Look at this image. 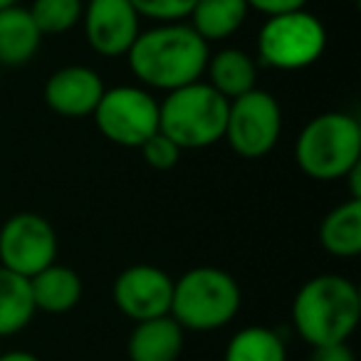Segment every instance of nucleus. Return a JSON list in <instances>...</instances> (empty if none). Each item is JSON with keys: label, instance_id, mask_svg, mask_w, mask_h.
<instances>
[{"label": "nucleus", "instance_id": "1", "mask_svg": "<svg viewBox=\"0 0 361 361\" xmlns=\"http://www.w3.org/2000/svg\"><path fill=\"white\" fill-rule=\"evenodd\" d=\"M211 45L188 23H156L126 52L131 75L144 90L173 92L203 80Z\"/></svg>", "mask_w": 361, "mask_h": 361}, {"label": "nucleus", "instance_id": "2", "mask_svg": "<svg viewBox=\"0 0 361 361\" xmlns=\"http://www.w3.org/2000/svg\"><path fill=\"white\" fill-rule=\"evenodd\" d=\"M290 314L295 331L312 349L344 344L359 326L361 295L351 280L326 272L297 290Z\"/></svg>", "mask_w": 361, "mask_h": 361}, {"label": "nucleus", "instance_id": "3", "mask_svg": "<svg viewBox=\"0 0 361 361\" xmlns=\"http://www.w3.org/2000/svg\"><path fill=\"white\" fill-rule=\"evenodd\" d=\"M295 161L312 180L334 183L361 166V124L344 111H324L305 124L295 141Z\"/></svg>", "mask_w": 361, "mask_h": 361}, {"label": "nucleus", "instance_id": "4", "mask_svg": "<svg viewBox=\"0 0 361 361\" xmlns=\"http://www.w3.org/2000/svg\"><path fill=\"white\" fill-rule=\"evenodd\" d=\"M243 305V292L231 272L201 265L173 280L171 312L183 331H216L231 324Z\"/></svg>", "mask_w": 361, "mask_h": 361}, {"label": "nucleus", "instance_id": "5", "mask_svg": "<svg viewBox=\"0 0 361 361\" xmlns=\"http://www.w3.org/2000/svg\"><path fill=\"white\" fill-rule=\"evenodd\" d=\"M228 104L208 82L173 90L159 102V131L183 151L208 149L223 141L228 121Z\"/></svg>", "mask_w": 361, "mask_h": 361}, {"label": "nucleus", "instance_id": "6", "mask_svg": "<svg viewBox=\"0 0 361 361\" xmlns=\"http://www.w3.org/2000/svg\"><path fill=\"white\" fill-rule=\"evenodd\" d=\"M324 50L326 27L307 8L267 18L257 32V65L270 70H307L324 55Z\"/></svg>", "mask_w": 361, "mask_h": 361}, {"label": "nucleus", "instance_id": "7", "mask_svg": "<svg viewBox=\"0 0 361 361\" xmlns=\"http://www.w3.org/2000/svg\"><path fill=\"white\" fill-rule=\"evenodd\" d=\"M92 119L106 141L139 149L159 131V99L141 85L109 87L102 94Z\"/></svg>", "mask_w": 361, "mask_h": 361}, {"label": "nucleus", "instance_id": "8", "mask_svg": "<svg viewBox=\"0 0 361 361\" xmlns=\"http://www.w3.org/2000/svg\"><path fill=\"white\" fill-rule=\"evenodd\" d=\"M282 134V106L267 90H252L228 104L223 139L245 161L265 159Z\"/></svg>", "mask_w": 361, "mask_h": 361}, {"label": "nucleus", "instance_id": "9", "mask_svg": "<svg viewBox=\"0 0 361 361\" xmlns=\"http://www.w3.org/2000/svg\"><path fill=\"white\" fill-rule=\"evenodd\" d=\"M57 262V233L45 216L23 211L0 226V267L35 277Z\"/></svg>", "mask_w": 361, "mask_h": 361}, {"label": "nucleus", "instance_id": "10", "mask_svg": "<svg viewBox=\"0 0 361 361\" xmlns=\"http://www.w3.org/2000/svg\"><path fill=\"white\" fill-rule=\"evenodd\" d=\"M173 280L156 265H131L116 275L111 285V300L116 310L131 322H146L166 317L171 312Z\"/></svg>", "mask_w": 361, "mask_h": 361}, {"label": "nucleus", "instance_id": "11", "mask_svg": "<svg viewBox=\"0 0 361 361\" xmlns=\"http://www.w3.org/2000/svg\"><path fill=\"white\" fill-rule=\"evenodd\" d=\"M82 23L87 42L102 57H126L141 32V16L129 0H90Z\"/></svg>", "mask_w": 361, "mask_h": 361}, {"label": "nucleus", "instance_id": "12", "mask_svg": "<svg viewBox=\"0 0 361 361\" xmlns=\"http://www.w3.org/2000/svg\"><path fill=\"white\" fill-rule=\"evenodd\" d=\"M104 80L87 65H67L55 70L45 82V104L67 119L92 116L104 94Z\"/></svg>", "mask_w": 361, "mask_h": 361}, {"label": "nucleus", "instance_id": "13", "mask_svg": "<svg viewBox=\"0 0 361 361\" xmlns=\"http://www.w3.org/2000/svg\"><path fill=\"white\" fill-rule=\"evenodd\" d=\"M183 334L186 331L171 314L136 322L126 341L129 361H178L183 354Z\"/></svg>", "mask_w": 361, "mask_h": 361}, {"label": "nucleus", "instance_id": "14", "mask_svg": "<svg viewBox=\"0 0 361 361\" xmlns=\"http://www.w3.org/2000/svg\"><path fill=\"white\" fill-rule=\"evenodd\" d=\"M257 60L250 52L240 47H223L218 52H211L208 65L203 75L208 77V85L226 97L228 102L257 90Z\"/></svg>", "mask_w": 361, "mask_h": 361}, {"label": "nucleus", "instance_id": "15", "mask_svg": "<svg viewBox=\"0 0 361 361\" xmlns=\"http://www.w3.org/2000/svg\"><path fill=\"white\" fill-rule=\"evenodd\" d=\"M30 292L37 312L45 314H67L80 305L85 295V282L77 270L52 262L35 277H30Z\"/></svg>", "mask_w": 361, "mask_h": 361}, {"label": "nucleus", "instance_id": "16", "mask_svg": "<svg viewBox=\"0 0 361 361\" xmlns=\"http://www.w3.org/2000/svg\"><path fill=\"white\" fill-rule=\"evenodd\" d=\"M42 45V32L35 25L30 11L13 6L0 11V65L23 67L37 55Z\"/></svg>", "mask_w": 361, "mask_h": 361}, {"label": "nucleus", "instance_id": "17", "mask_svg": "<svg viewBox=\"0 0 361 361\" xmlns=\"http://www.w3.org/2000/svg\"><path fill=\"white\" fill-rule=\"evenodd\" d=\"M319 245L339 260H351L361 252V201L349 198L324 216L319 226Z\"/></svg>", "mask_w": 361, "mask_h": 361}, {"label": "nucleus", "instance_id": "18", "mask_svg": "<svg viewBox=\"0 0 361 361\" xmlns=\"http://www.w3.org/2000/svg\"><path fill=\"white\" fill-rule=\"evenodd\" d=\"M245 0H196L188 13V25L211 45L233 37L247 20Z\"/></svg>", "mask_w": 361, "mask_h": 361}, {"label": "nucleus", "instance_id": "19", "mask_svg": "<svg viewBox=\"0 0 361 361\" xmlns=\"http://www.w3.org/2000/svg\"><path fill=\"white\" fill-rule=\"evenodd\" d=\"M30 280L0 267V336L23 331L35 317Z\"/></svg>", "mask_w": 361, "mask_h": 361}, {"label": "nucleus", "instance_id": "20", "mask_svg": "<svg viewBox=\"0 0 361 361\" xmlns=\"http://www.w3.org/2000/svg\"><path fill=\"white\" fill-rule=\"evenodd\" d=\"M223 361H287V346L275 329L250 324L228 339Z\"/></svg>", "mask_w": 361, "mask_h": 361}, {"label": "nucleus", "instance_id": "21", "mask_svg": "<svg viewBox=\"0 0 361 361\" xmlns=\"http://www.w3.org/2000/svg\"><path fill=\"white\" fill-rule=\"evenodd\" d=\"M27 11H30L35 25L40 27L42 37L62 35L82 23L85 3L82 0H32Z\"/></svg>", "mask_w": 361, "mask_h": 361}, {"label": "nucleus", "instance_id": "22", "mask_svg": "<svg viewBox=\"0 0 361 361\" xmlns=\"http://www.w3.org/2000/svg\"><path fill=\"white\" fill-rule=\"evenodd\" d=\"M141 18L154 23H183L196 0H129Z\"/></svg>", "mask_w": 361, "mask_h": 361}, {"label": "nucleus", "instance_id": "23", "mask_svg": "<svg viewBox=\"0 0 361 361\" xmlns=\"http://www.w3.org/2000/svg\"><path fill=\"white\" fill-rule=\"evenodd\" d=\"M139 151H141V156H144L146 164L156 171L173 169V166L180 161V156H183V149H180L178 144H173L169 136L161 134V131H156L154 136H149V139L139 146Z\"/></svg>", "mask_w": 361, "mask_h": 361}, {"label": "nucleus", "instance_id": "24", "mask_svg": "<svg viewBox=\"0 0 361 361\" xmlns=\"http://www.w3.org/2000/svg\"><path fill=\"white\" fill-rule=\"evenodd\" d=\"M250 11L262 13L265 18H275V16H285V13H295V11H305L307 0H245Z\"/></svg>", "mask_w": 361, "mask_h": 361}, {"label": "nucleus", "instance_id": "25", "mask_svg": "<svg viewBox=\"0 0 361 361\" xmlns=\"http://www.w3.org/2000/svg\"><path fill=\"white\" fill-rule=\"evenodd\" d=\"M310 361H356L351 346L346 344H329V346H317L312 349Z\"/></svg>", "mask_w": 361, "mask_h": 361}, {"label": "nucleus", "instance_id": "26", "mask_svg": "<svg viewBox=\"0 0 361 361\" xmlns=\"http://www.w3.org/2000/svg\"><path fill=\"white\" fill-rule=\"evenodd\" d=\"M0 361H40L32 351H25V349H13V351H6V354H0Z\"/></svg>", "mask_w": 361, "mask_h": 361}, {"label": "nucleus", "instance_id": "27", "mask_svg": "<svg viewBox=\"0 0 361 361\" xmlns=\"http://www.w3.org/2000/svg\"><path fill=\"white\" fill-rule=\"evenodd\" d=\"M13 6H20V0H0V11H6V8Z\"/></svg>", "mask_w": 361, "mask_h": 361}, {"label": "nucleus", "instance_id": "28", "mask_svg": "<svg viewBox=\"0 0 361 361\" xmlns=\"http://www.w3.org/2000/svg\"><path fill=\"white\" fill-rule=\"evenodd\" d=\"M0 80H3V65H0Z\"/></svg>", "mask_w": 361, "mask_h": 361}]
</instances>
